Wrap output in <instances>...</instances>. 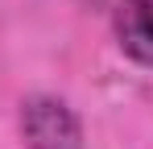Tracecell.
I'll use <instances>...</instances> for the list:
<instances>
[{
  "mask_svg": "<svg viewBox=\"0 0 153 149\" xmlns=\"http://www.w3.org/2000/svg\"><path fill=\"white\" fill-rule=\"evenodd\" d=\"M25 149H83V124L75 108L58 95H33L21 104Z\"/></svg>",
  "mask_w": 153,
  "mask_h": 149,
  "instance_id": "6da1fadb",
  "label": "cell"
},
{
  "mask_svg": "<svg viewBox=\"0 0 153 149\" xmlns=\"http://www.w3.org/2000/svg\"><path fill=\"white\" fill-rule=\"evenodd\" d=\"M116 42L132 62L153 66V0H120L116 4Z\"/></svg>",
  "mask_w": 153,
  "mask_h": 149,
  "instance_id": "7a4b0ae2",
  "label": "cell"
}]
</instances>
